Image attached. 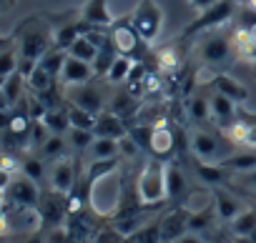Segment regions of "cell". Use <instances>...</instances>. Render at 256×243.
<instances>
[{"label":"cell","mask_w":256,"mask_h":243,"mask_svg":"<svg viewBox=\"0 0 256 243\" xmlns=\"http://www.w3.org/2000/svg\"><path fill=\"white\" fill-rule=\"evenodd\" d=\"M53 133L48 131V126L43 123V120H33V128H30V138H28V146L30 148H38L40 151V146L50 138Z\"/></svg>","instance_id":"41"},{"label":"cell","mask_w":256,"mask_h":243,"mask_svg":"<svg viewBox=\"0 0 256 243\" xmlns=\"http://www.w3.org/2000/svg\"><path fill=\"white\" fill-rule=\"evenodd\" d=\"M134 65H136V60L126 58V55H118V58L113 60L110 70L106 73V80L113 83V85H126V80H128V75H131Z\"/></svg>","instance_id":"33"},{"label":"cell","mask_w":256,"mask_h":243,"mask_svg":"<svg viewBox=\"0 0 256 243\" xmlns=\"http://www.w3.org/2000/svg\"><path fill=\"white\" fill-rule=\"evenodd\" d=\"M188 213H191V208L178 206V208L168 211L164 218H158V226H161V241H164V243H176V241L188 231Z\"/></svg>","instance_id":"13"},{"label":"cell","mask_w":256,"mask_h":243,"mask_svg":"<svg viewBox=\"0 0 256 243\" xmlns=\"http://www.w3.org/2000/svg\"><path fill=\"white\" fill-rule=\"evenodd\" d=\"M176 243H206V241L201 238V233H191V231H186V233H184Z\"/></svg>","instance_id":"47"},{"label":"cell","mask_w":256,"mask_h":243,"mask_svg":"<svg viewBox=\"0 0 256 243\" xmlns=\"http://www.w3.org/2000/svg\"><path fill=\"white\" fill-rule=\"evenodd\" d=\"M0 5H3V0H0Z\"/></svg>","instance_id":"53"},{"label":"cell","mask_w":256,"mask_h":243,"mask_svg":"<svg viewBox=\"0 0 256 243\" xmlns=\"http://www.w3.org/2000/svg\"><path fill=\"white\" fill-rule=\"evenodd\" d=\"M148 153H151V158H158V161H168L176 153V131L166 123V120L151 126Z\"/></svg>","instance_id":"11"},{"label":"cell","mask_w":256,"mask_h":243,"mask_svg":"<svg viewBox=\"0 0 256 243\" xmlns=\"http://www.w3.org/2000/svg\"><path fill=\"white\" fill-rule=\"evenodd\" d=\"M96 243H126V236H120L113 226H108L96 236Z\"/></svg>","instance_id":"44"},{"label":"cell","mask_w":256,"mask_h":243,"mask_svg":"<svg viewBox=\"0 0 256 243\" xmlns=\"http://www.w3.org/2000/svg\"><path fill=\"white\" fill-rule=\"evenodd\" d=\"M6 80H8V78H0V90H3V85H6Z\"/></svg>","instance_id":"51"},{"label":"cell","mask_w":256,"mask_h":243,"mask_svg":"<svg viewBox=\"0 0 256 243\" xmlns=\"http://www.w3.org/2000/svg\"><path fill=\"white\" fill-rule=\"evenodd\" d=\"M198 55L206 68H211L214 73H224V68H228L234 63L236 48L228 35L214 30V33H206L204 40L198 43Z\"/></svg>","instance_id":"4"},{"label":"cell","mask_w":256,"mask_h":243,"mask_svg":"<svg viewBox=\"0 0 256 243\" xmlns=\"http://www.w3.org/2000/svg\"><path fill=\"white\" fill-rule=\"evenodd\" d=\"M244 148H256V115L251 113H248V133H246Z\"/></svg>","instance_id":"45"},{"label":"cell","mask_w":256,"mask_h":243,"mask_svg":"<svg viewBox=\"0 0 256 243\" xmlns=\"http://www.w3.org/2000/svg\"><path fill=\"white\" fill-rule=\"evenodd\" d=\"M88 30V25L80 20V18H76V20H68V23H63V25H58L56 30H53V48H58V50H66L68 53V48L83 35Z\"/></svg>","instance_id":"22"},{"label":"cell","mask_w":256,"mask_h":243,"mask_svg":"<svg viewBox=\"0 0 256 243\" xmlns=\"http://www.w3.org/2000/svg\"><path fill=\"white\" fill-rule=\"evenodd\" d=\"M20 173L26 176V178H30L33 183H43L46 181V176H48V171H46V161L40 158V156H28V158H23L20 161Z\"/></svg>","instance_id":"36"},{"label":"cell","mask_w":256,"mask_h":243,"mask_svg":"<svg viewBox=\"0 0 256 243\" xmlns=\"http://www.w3.org/2000/svg\"><path fill=\"white\" fill-rule=\"evenodd\" d=\"M68 151H70V146H68V138L66 136H50L43 146H40V158L43 161H50V163H56V161H60V158H66L68 156Z\"/></svg>","instance_id":"29"},{"label":"cell","mask_w":256,"mask_h":243,"mask_svg":"<svg viewBox=\"0 0 256 243\" xmlns=\"http://www.w3.org/2000/svg\"><path fill=\"white\" fill-rule=\"evenodd\" d=\"M216 208L214 203H208L206 208H198V211H191L188 213V231L191 233H204L206 228H211V223L216 221Z\"/></svg>","instance_id":"32"},{"label":"cell","mask_w":256,"mask_h":243,"mask_svg":"<svg viewBox=\"0 0 256 243\" xmlns=\"http://www.w3.org/2000/svg\"><path fill=\"white\" fill-rule=\"evenodd\" d=\"M43 123L48 126V131L50 133H56V136H66L68 131H70V120H68V110H66V103H63V108H48L46 110V115H43Z\"/></svg>","instance_id":"28"},{"label":"cell","mask_w":256,"mask_h":243,"mask_svg":"<svg viewBox=\"0 0 256 243\" xmlns=\"http://www.w3.org/2000/svg\"><path fill=\"white\" fill-rule=\"evenodd\" d=\"M66 110H68L70 128H83V131H93L96 128V118L98 115H93V113H88V110H83V108H78V105H73L68 100H66Z\"/></svg>","instance_id":"35"},{"label":"cell","mask_w":256,"mask_h":243,"mask_svg":"<svg viewBox=\"0 0 256 243\" xmlns=\"http://www.w3.org/2000/svg\"><path fill=\"white\" fill-rule=\"evenodd\" d=\"M206 88L231 98L236 105H244L248 100V88L244 83H238L236 78H231L228 73H211V78L206 80Z\"/></svg>","instance_id":"14"},{"label":"cell","mask_w":256,"mask_h":243,"mask_svg":"<svg viewBox=\"0 0 256 243\" xmlns=\"http://www.w3.org/2000/svg\"><path fill=\"white\" fill-rule=\"evenodd\" d=\"M234 3H238V5H244V0H234Z\"/></svg>","instance_id":"52"},{"label":"cell","mask_w":256,"mask_h":243,"mask_svg":"<svg viewBox=\"0 0 256 243\" xmlns=\"http://www.w3.org/2000/svg\"><path fill=\"white\" fill-rule=\"evenodd\" d=\"M181 45H184V40H176V43L156 50V68L166 70V73H174L176 68H181Z\"/></svg>","instance_id":"26"},{"label":"cell","mask_w":256,"mask_h":243,"mask_svg":"<svg viewBox=\"0 0 256 243\" xmlns=\"http://www.w3.org/2000/svg\"><path fill=\"white\" fill-rule=\"evenodd\" d=\"M191 3V8L196 10V13H201V10H206V8H211V5H216L218 0H188Z\"/></svg>","instance_id":"46"},{"label":"cell","mask_w":256,"mask_h":243,"mask_svg":"<svg viewBox=\"0 0 256 243\" xmlns=\"http://www.w3.org/2000/svg\"><path fill=\"white\" fill-rule=\"evenodd\" d=\"M93 78H96V70H93L90 63L68 55L66 63H63V70H60V78H58V80H60L66 88H70V85H86V83H93Z\"/></svg>","instance_id":"17"},{"label":"cell","mask_w":256,"mask_h":243,"mask_svg":"<svg viewBox=\"0 0 256 243\" xmlns=\"http://www.w3.org/2000/svg\"><path fill=\"white\" fill-rule=\"evenodd\" d=\"M68 213V196L58 193V191H50L46 196H40V203H38V221L48 228H58L63 221H66Z\"/></svg>","instance_id":"10"},{"label":"cell","mask_w":256,"mask_h":243,"mask_svg":"<svg viewBox=\"0 0 256 243\" xmlns=\"http://www.w3.org/2000/svg\"><path fill=\"white\" fill-rule=\"evenodd\" d=\"M23 243H46V236H40V233H30Z\"/></svg>","instance_id":"49"},{"label":"cell","mask_w":256,"mask_h":243,"mask_svg":"<svg viewBox=\"0 0 256 243\" xmlns=\"http://www.w3.org/2000/svg\"><path fill=\"white\" fill-rule=\"evenodd\" d=\"M214 208H216V216L224 223H231L244 211V201L238 198V193L234 188L218 186V188H214Z\"/></svg>","instance_id":"15"},{"label":"cell","mask_w":256,"mask_h":243,"mask_svg":"<svg viewBox=\"0 0 256 243\" xmlns=\"http://www.w3.org/2000/svg\"><path fill=\"white\" fill-rule=\"evenodd\" d=\"M78 18H80L88 28H106V30L118 20V18L110 13V8H108V0H86Z\"/></svg>","instance_id":"16"},{"label":"cell","mask_w":256,"mask_h":243,"mask_svg":"<svg viewBox=\"0 0 256 243\" xmlns=\"http://www.w3.org/2000/svg\"><path fill=\"white\" fill-rule=\"evenodd\" d=\"M228 186L241 188V191H256V168L254 171H246V173H236Z\"/></svg>","instance_id":"42"},{"label":"cell","mask_w":256,"mask_h":243,"mask_svg":"<svg viewBox=\"0 0 256 243\" xmlns=\"http://www.w3.org/2000/svg\"><path fill=\"white\" fill-rule=\"evenodd\" d=\"M66 100L73 103V105H78V108H83V110H88V113H93V115L103 113L106 105H108L103 90H100L98 85H93V83H86V85H70V88L66 90Z\"/></svg>","instance_id":"8"},{"label":"cell","mask_w":256,"mask_h":243,"mask_svg":"<svg viewBox=\"0 0 256 243\" xmlns=\"http://www.w3.org/2000/svg\"><path fill=\"white\" fill-rule=\"evenodd\" d=\"M228 188H234V186H228ZM234 191H236L238 196H244L251 206H256V191H241V188H234Z\"/></svg>","instance_id":"48"},{"label":"cell","mask_w":256,"mask_h":243,"mask_svg":"<svg viewBox=\"0 0 256 243\" xmlns=\"http://www.w3.org/2000/svg\"><path fill=\"white\" fill-rule=\"evenodd\" d=\"M108 35L118 50V55H126V58H131V60H141L146 55V45L141 40V35L136 33V28L131 25V20L128 18H118L110 28H108Z\"/></svg>","instance_id":"6"},{"label":"cell","mask_w":256,"mask_h":243,"mask_svg":"<svg viewBox=\"0 0 256 243\" xmlns=\"http://www.w3.org/2000/svg\"><path fill=\"white\" fill-rule=\"evenodd\" d=\"M66 58H68V53L66 50H58V48H50L40 60H38V65L43 68V70H48L56 80L60 78V70H63V63H66Z\"/></svg>","instance_id":"38"},{"label":"cell","mask_w":256,"mask_h":243,"mask_svg":"<svg viewBox=\"0 0 256 243\" xmlns=\"http://www.w3.org/2000/svg\"><path fill=\"white\" fill-rule=\"evenodd\" d=\"M231 226V231H234V236L236 238H248L254 231H256V206H244V211L228 223Z\"/></svg>","instance_id":"27"},{"label":"cell","mask_w":256,"mask_h":243,"mask_svg":"<svg viewBox=\"0 0 256 243\" xmlns=\"http://www.w3.org/2000/svg\"><path fill=\"white\" fill-rule=\"evenodd\" d=\"M186 113L196 126H206L211 120V105H208V95L204 93H194L186 103Z\"/></svg>","instance_id":"25"},{"label":"cell","mask_w":256,"mask_h":243,"mask_svg":"<svg viewBox=\"0 0 256 243\" xmlns=\"http://www.w3.org/2000/svg\"><path fill=\"white\" fill-rule=\"evenodd\" d=\"M48 181H50V191H58L63 196H68L73 188H76V181H78V173H76V161L70 156L56 161L48 171Z\"/></svg>","instance_id":"12"},{"label":"cell","mask_w":256,"mask_h":243,"mask_svg":"<svg viewBox=\"0 0 256 243\" xmlns=\"http://www.w3.org/2000/svg\"><path fill=\"white\" fill-rule=\"evenodd\" d=\"M208 105H211V120H214L221 131L228 128L234 120L238 118V105H236L231 98H226V95H221V93H216V90L208 93Z\"/></svg>","instance_id":"18"},{"label":"cell","mask_w":256,"mask_h":243,"mask_svg":"<svg viewBox=\"0 0 256 243\" xmlns=\"http://www.w3.org/2000/svg\"><path fill=\"white\" fill-rule=\"evenodd\" d=\"M66 138H68V146L80 153V151H88V148L93 146L96 133H93V131H83V128H70V131L66 133Z\"/></svg>","instance_id":"40"},{"label":"cell","mask_w":256,"mask_h":243,"mask_svg":"<svg viewBox=\"0 0 256 243\" xmlns=\"http://www.w3.org/2000/svg\"><path fill=\"white\" fill-rule=\"evenodd\" d=\"M194 171L198 176L201 183L211 186V188H218V186H228L234 181V176L221 166V163H206V161H198L194 158Z\"/></svg>","instance_id":"20"},{"label":"cell","mask_w":256,"mask_h":243,"mask_svg":"<svg viewBox=\"0 0 256 243\" xmlns=\"http://www.w3.org/2000/svg\"><path fill=\"white\" fill-rule=\"evenodd\" d=\"M118 161L120 158H108V161H90L88 163V168H86V183L90 186V191L96 188V183L98 181H103L106 176H110L116 168H118Z\"/></svg>","instance_id":"30"},{"label":"cell","mask_w":256,"mask_h":243,"mask_svg":"<svg viewBox=\"0 0 256 243\" xmlns=\"http://www.w3.org/2000/svg\"><path fill=\"white\" fill-rule=\"evenodd\" d=\"M161 88H164V80H161L158 70H148L146 80H144V95H158Z\"/></svg>","instance_id":"43"},{"label":"cell","mask_w":256,"mask_h":243,"mask_svg":"<svg viewBox=\"0 0 256 243\" xmlns=\"http://www.w3.org/2000/svg\"><path fill=\"white\" fill-rule=\"evenodd\" d=\"M136 193L141 198V203L146 208H156L164 206L166 198V163L158 158H148L138 173L136 181Z\"/></svg>","instance_id":"2"},{"label":"cell","mask_w":256,"mask_h":243,"mask_svg":"<svg viewBox=\"0 0 256 243\" xmlns=\"http://www.w3.org/2000/svg\"><path fill=\"white\" fill-rule=\"evenodd\" d=\"M93 161H108V158H120V141L113 138H98L93 141V146L88 148Z\"/></svg>","instance_id":"31"},{"label":"cell","mask_w":256,"mask_h":243,"mask_svg":"<svg viewBox=\"0 0 256 243\" xmlns=\"http://www.w3.org/2000/svg\"><path fill=\"white\" fill-rule=\"evenodd\" d=\"M221 166L236 176V173H246V171H254L256 168V148H246V151H238V153H231L228 158L221 161Z\"/></svg>","instance_id":"24"},{"label":"cell","mask_w":256,"mask_h":243,"mask_svg":"<svg viewBox=\"0 0 256 243\" xmlns=\"http://www.w3.org/2000/svg\"><path fill=\"white\" fill-rule=\"evenodd\" d=\"M110 113H116V115H120L123 120H128L134 113H136V108H138V98L131 93V90H118L110 100H108V105H106Z\"/></svg>","instance_id":"23"},{"label":"cell","mask_w":256,"mask_h":243,"mask_svg":"<svg viewBox=\"0 0 256 243\" xmlns=\"http://www.w3.org/2000/svg\"><path fill=\"white\" fill-rule=\"evenodd\" d=\"M18 65H20L18 45H10L6 50H0V78H10L13 73H18Z\"/></svg>","instance_id":"39"},{"label":"cell","mask_w":256,"mask_h":243,"mask_svg":"<svg viewBox=\"0 0 256 243\" xmlns=\"http://www.w3.org/2000/svg\"><path fill=\"white\" fill-rule=\"evenodd\" d=\"M244 10L251 13V15H256V0H244Z\"/></svg>","instance_id":"50"},{"label":"cell","mask_w":256,"mask_h":243,"mask_svg":"<svg viewBox=\"0 0 256 243\" xmlns=\"http://www.w3.org/2000/svg\"><path fill=\"white\" fill-rule=\"evenodd\" d=\"M116 58H118V50H116L113 40L108 38V40L98 48V55H96V60H93V70H96V75H103V78H106V73L110 70V65H113Z\"/></svg>","instance_id":"34"},{"label":"cell","mask_w":256,"mask_h":243,"mask_svg":"<svg viewBox=\"0 0 256 243\" xmlns=\"http://www.w3.org/2000/svg\"><path fill=\"white\" fill-rule=\"evenodd\" d=\"M93 133H96L98 138H113V141H120V138L128 136V123H126L120 115H116V113H110V110L106 108V110L98 113V118H96V128H93Z\"/></svg>","instance_id":"19"},{"label":"cell","mask_w":256,"mask_h":243,"mask_svg":"<svg viewBox=\"0 0 256 243\" xmlns=\"http://www.w3.org/2000/svg\"><path fill=\"white\" fill-rule=\"evenodd\" d=\"M16 45H18V55H20L18 73H23L28 78L33 73V68L38 65V60L53 48V30L46 20L30 18L16 30Z\"/></svg>","instance_id":"1"},{"label":"cell","mask_w":256,"mask_h":243,"mask_svg":"<svg viewBox=\"0 0 256 243\" xmlns=\"http://www.w3.org/2000/svg\"><path fill=\"white\" fill-rule=\"evenodd\" d=\"M236 8H238V3H234V0H218L216 5L201 10V13H198V15L184 28V33L178 35V40L188 43V40L196 38V35H206V33L218 30L221 25H226V23L234 18Z\"/></svg>","instance_id":"3"},{"label":"cell","mask_w":256,"mask_h":243,"mask_svg":"<svg viewBox=\"0 0 256 243\" xmlns=\"http://www.w3.org/2000/svg\"><path fill=\"white\" fill-rule=\"evenodd\" d=\"M188 151L194 158L206 161V163H221L224 158L231 156V151L224 146V141L206 128H196L188 136Z\"/></svg>","instance_id":"7"},{"label":"cell","mask_w":256,"mask_h":243,"mask_svg":"<svg viewBox=\"0 0 256 243\" xmlns=\"http://www.w3.org/2000/svg\"><path fill=\"white\" fill-rule=\"evenodd\" d=\"M186 196H188V183H186L184 168L176 161H168L166 163V198L184 203Z\"/></svg>","instance_id":"21"},{"label":"cell","mask_w":256,"mask_h":243,"mask_svg":"<svg viewBox=\"0 0 256 243\" xmlns=\"http://www.w3.org/2000/svg\"><path fill=\"white\" fill-rule=\"evenodd\" d=\"M128 20H131L144 43H154L164 28V10L156 0H138V5L128 15Z\"/></svg>","instance_id":"5"},{"label":"cell","mask_w":256,"mask_h":243,"mask_svg":"<svg viewBox=\"0 0 256 243\" xmlns=\"http://www.w3.org/2000/svg\"><path fill=\"white\" fill-rule=\"evenodd\" d=\"M40 188L38 183H33L30 178H26L23 173H16L10 186L6 188V198L10 203H16L18 208H36L38 211V203H40Z\"/></svg>","instance_id":"9"},{"label":"cell","mask_w":256,"mask_h":243,"mask_svg":"<svg viewBox=\"0 0 256 243\" xmlns=\"http://www.w3.org/2000/svg\"><path fill=\"white\" fill-rule=\"evenodd\" d=\"M68 55H73V58H78V60H86V63H90L93 65V60H96V55H98V45L83 33L70 48H68Z\"/></svg>","instance_id":"37"}]
</instances>
